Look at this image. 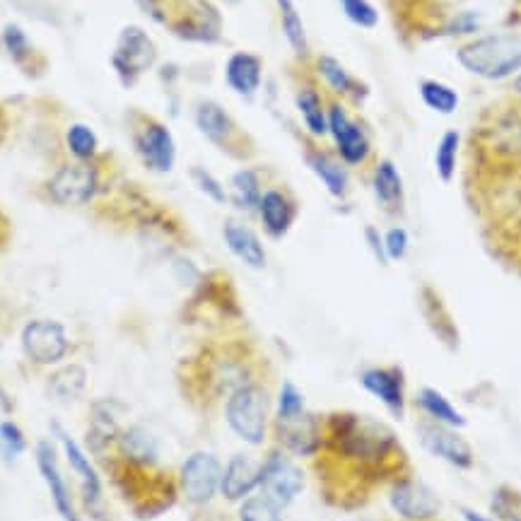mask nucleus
I'll return each instance as SVG.
<instances>
[{
    "label": "nucleus",
    "mask_w": 521,
    "mask_h": 521,
    "mask_svg": "<svg viewBox=\"0 0 521 521\" xmlns=\"http://www.w3.org/2000/svg\"><path fill=\"white\" fill-rule=\"evenodd\" d=\"M326 114H329V133L333 143H336L338 157L350 167L362 165V162L370 157L372 150L367 133L362 131L360 124H355V121L350 119L341 102H331Z\"/></svg>",
    "instance_id": "nucleus-14"
},
{
    "label": "nucleus",
    "mask_w": 521,
    "mask_h": 521,
    "mask_svg": "<svg viewBox=\"0 0 521 521\" xmlns=\"http://www.w3.org/2000/svg\"><path fill=\"white\" fill-rule=\"evenodd\" d=\"M27 449V439L22 435V430L10 420L0 423V452L5 459H17Z\"/></svg>",
    "instance_id": "nucleus-39"
},
{
    "label": "nucleus",
    "mask_w": 521,
    "mask_h": 521,
    "mask_svg": "<svg viewBox=\"0 0 521 521\" xmlns=\"http://www.w3.org/2000/svg\"><path fill=\"white\" fill-rule=\"evenodd\" d=\"M360 384L367 394L377 396L396 418H401L403 408H406V391H403L406 379H403L401 370H396V367H391V370H386V367H372V370L362 372Z\"/></svg>",
    "instance_id": "nucleus-20"
},
{
    "label": "nucleus",
    "mask_w": 521,
    "mask_h": 521,
    "mask_svg": "<svg viewBox=\"0 0 521 521\" xmlns=\"http://www.w3.org/2000/svg\"><path fill=\"white\" fill-rule=\"evenodd\" d=\"M461 517H464L466 521H495V519H490V517H485V514H480V512H476V509H461Z\"/></svg>",
    "instance_id": "nucleus-46"
},
{
    "label": "nucleus",
    "mask_w": 521,
    "mask_h": 521,
    "mask_svg": "<svg viewBox=\"0 0 521 521\" xmlns=\"http://www.w3.org/2000/svg\"><path fill=\"white\" fill-rule=\"evenodd\" d=\"M259 215L268 237L283 239L297 218V203L292 201L290 193H285L283 189H268L263 191L261 196Z\"/></svg>",
    "instance_id": "nucleus-22"
},
{
    "label": "nucleus",
    "mask_w": 521,
    "mask_h": 521,
    "mask_svg": "<svg viewBox=\"0 0 521 521\" xmlns=\"http://www.w3.org/2000/svg\"><path fill=\"white\" fill-rule=\"evenodd\" d=\"M87 372L80 365H66L49 377V396L58 403H73L85 394Z\"/></svg>",
    "instance_id": "nucleus-27"
},
{
    "label": "nucleus",
    "mask_w": 521,
    "mask_h": 521,
    "mask_svg": "<svg viewBox=\"0 0 521 521\" xmlns=\"http://www.w3.org/2000/svg\"><path fill=\"white\" fill-rule=\"evenodd\" d=\"M196 126L210 143L218 145V148H222L225 152L239 150V143L244 140L242 131H239V126L234 124L232 116L227 114L218 102H210V99L198 102Z\"/></svg>",
    "instance_id": "nucleus-17"
},
{
    "label": "nucleus",
    "mask_w": 521,
    "mask_h": 521,
    "mask_svg": "<svg viewBox=\"0 0 521 521\" xmlns=\"http://www.w3.org/2000/svg\"><path fill=\"white\" fill-rule=\"evenodd\" d=\"M283 509H278L271 500H266L261 493L249 495L239 507V521H283L280 517Z\"/></svg>",
    "instance_id": "nucleus-37"
},
{
    "label": "nucleus",
    "mask_w": 521,
    "mask_h": 521,
    "mask_svg": "<svg viewBox=\"0 0 521 521\" xmlns=\"http://www.w3.org/2000/svg\"><path fill=\"white\" fill-rule=\"evenodd\" d=\"M22 350L39 367H54L70 355L66 326L54 319H34L22 329Z\"/></svg>",
    "instance_id": "nucleus-10"
},
{
    "label": "nucleus",
    "mask_w": 521,
    "mask_h": 521,
    "mask_svg": "<svg viewBox=\"0 0 521 521\" xmlns=\"http://www.w3.org/2000/svg\"><path fill=\"white\" fill-rule=\"evenodd\" d=\"M459 145L461 136L459 131H447L442 138H439L437 152H435V167H437V177L442 181H452L456 172V157H459Z\"/></svg>",
    "instance_id": "nucleus-35"
},
{
    "label": "nucleus",
    "mask_w": 521,
    "mask_h": 521,
    "mask_svg": "<svg viewBox=\"0 0 521 521\" xmlns=\"http://www.w3.org/2000/svg\"><path fill=\"white\" fill-rule=\"evenodd\" d=\"M37 464H39V473H42L46 488H49L51 500H54L56 512L61 514V519L63 521H83L80 519L78 509H75V505H73V495H70L66 478H63L61 468H58V456L49 442H39Z\"/></svg>",
    "instance_id": "nucleus-18"
},
{
    "label": "nucleus",
    "mask_w": 521,
    "mask_h": 521,
    "mask_svg": "<svg viewBox=\"0 0 521 521\" xmlns=\"http://www.w3.org/2000/svg\"><path fill=\"white\" fill-rule=\"evenodd\" d=\"M66 148L73 160L90 162L99 157V138L87 124H73L66 131Z\"/></svg>",
    "instance_id": "nucleus-32"
},
{
    "label": "nucleus",
    "mask_w": 521,
    "mask_h": 521,
    "mask_svg": "<svg viewBox=\"0 0 521 521\" xmlns=\"http://www.w3.org/2000/svg\"><path fill=\"white\" fill-rule=\"evenodd\" d=\"M372 186H374V196H377L379 206L382 208L398 210L403 206V181L391 160L379 162L372 174Z\"/></svg>",
    "instance_id": "nucleus-25"
},
{
    "label": "nucleus",
    "mask_w": 521,
    "mask_h": 521,
    "mask_svg": "<svg viewBox=\"0 0 521 521\" xmlns=\"http://www.w3.org/2000/svg\"><path fill=\"white\" fill-rule=\"evenodd\" d=\"M261 480V464H256L249 454H234L222 471L220 493L227 502L247 500V497L259 488Z\"/></svg>",
    "instance_id": "nucleus-21"
},
{
    "label": "nucleus",
    "mask_w": 521,
    "mask_h": 521,
    "mask_svg": "<svg viewBox=\"0 0 521 521\" xmlns=\"http://www.w3.org/2000/svg\"><path fill=\"white\" fill-rule=\"evenodd\" d=\"M314 471L321 497L331 507L357 509L384 483L408 476V456L384 423L338 411L321 418Z\"/></svg>",
    "instance_id": "nucleus-1"
},
{
    "label": "nucleus",
    "mask_w": 521,
    "mask_h": 521,
    "mask_svg": "<svg viewBox=\"0 0 521 521\" xmlns=\"http://www.w3.org/2000/svg\"><path fill=\"white\" fill-rule=\"evenodd\" d=\"M382 242H384L386 259L401 261L403 256L408 254V232L401 230V227H391V230L382 237Z\"/></svg>",
    "instance_id": "nucleus-43"
},
{
    "label": "nucleus",
    "mask_w": 521,
    "mask_h": 521,
    "mask_svg": "<svg viewBox=\"0 0 521 521\" xmlns=\"http://www.w3.org/2000/svg\"><path fill=\"white\" fill-rule=\"evenodd\" d=\"M420 99L427 109H432L435 114H454L456 107H459V95L452 90V87L437 83V80H423L418 87Z\"/></svg>",
    "instance_id": "nucleus-33"
},
{
    "label": "nucleus",
    "mask_w": 521,
    "mask_h": 521,
    "mask_svg": "<svg viewBox=\"0 0 521 521\" xmlns=\"http://www.w3.org/2000/svg\"><path fill=\"white\" fill-rule=\"evenodd\" d=\"M476 152L483 177L521 172V107L493 111L480 126Z\"/></svg>",
    "instance_id": "nucleus-4"
},
{
    "label": "nucleus",
    "mask_w": 521,
    "mask_h": 521,
    "mask_svg": "<svg viewBox=\"0 0 521 521\" xmlns=\"http://www.w3.org/2000/svg\"><path fill=\"white\" fill-rule=\"evenodd\" d=\"M420 439L432 454L444 459L447 464L456 468H471L473 466V452L468 447L466 439H461L454 432V427L439 425V423H423L418 427Z\"/></svg>",
    "instance_id": "nucleus-19"
},
{
    "label": "nucleus",
    "mask_w": 521,
    "mask_h": 521,
    "mask_svg": "<svg viewBox=\"0 0 521 521\" xmlns=\"http://www.w3.org/2000/svg\"><path fill=\"white\" fill-rule=\"evenodd\" d=\"M367 242L372 244V249H374V254H377V259H379V261H386V254H384V242H382V237H379V234L374 232L372 227H370V230H367Z\"/></svg>",
    "instance_id": "nucleus-44"
},
{
    "label": "nucleus",
    "mask_w": 521,
    "mask_h": 521,
    "mask_svg": "<svg viewBox=\"0 0 521 521\" xmlns=\"http://www.w3.org/2000/svg\"><path fill=\"white\" fill-rule=\"evenodd\" d=\"M131 128L133 148H136L140 162H143L150 172H172L174 162H177V143H174L172 131H169L162 121L152 119L148 114H138V111L133 114Z\"/></svg>",
    "instance_id": "nucleus-8"
},
{
    "label": "nucleus",
    "mask_w": 521,
    "mask_h": 521,
    "mask_svg": "<svg viewBox=\"0 0 521 521\" xmlns=\"http://www.w3.org/2000/svg\"><path fill=\"white\" fill-rule=\"evenodd\" d=\"M232 193H234V203H237L242 210H259L261 203V184H259V174L254 169H242L232 177Z\"/></svg>",
    "instance_id": "nucleus-34"
},
{
    "label": "nucleus",
    "mask_w": 521,
    "mask_h": 521,
    "mask_svg": "<svg viewBox=\"0 0 521 521\" xmlns=\"http://www.w3.org/2000/svg\"><path fill=\"white\" fill-rule=\"evenodd\" d=\"M157 49L152 39L140 27H126L116 39V49L111 51V68L121 85L131 87L145 70L152 68Z\"/></svg>",
    "instance_id": "nucleus-11"
},
{
    "label": "nucleus",
    "mask_w": 521,
    "mask_h": 521,
    "mask_svg": "<svg viewBox=\"0 0 521 521\" xmlns=\"http://www.w3.org/2000/svg\"><path fill=\"white\" fill-rule=\"evenodd\" d=\"M104 189V160L90 162H66L44 181L42 198L58 208H83L95 201V196Z\"/></svg>",
    "instance_id": "nucleus-5"
},
{
    "label": "nucleus",
    "mask_w": 521,
    "mask_h": 521,
    "mask_svg": "<svg viewBox=\"0 0 521 521\" xmlns=\"http://www.w3.org/2000/svg\"><path fill=\"white\" fill-rule=\"evenodd\" d=\"M316 73H319V78L324 80L326 87H329L333 95L345 97V95H353V92L357 90V83L353 80V75H350L348 70H345L333 56L316 58Z\"/></svg>",
    "instance_id": "nucleus-30"
},
{
    "label": "nucleus",
    "mask_w": 521,
    "mask_h": 521,
    "mask_svg": "<svg viewBox=\"0 0 521 521\" xmlns=\"http://www.w3.org/2000/svg\"><path fill=\"white\" fill-rule=\"evenodd\" d=\"M263 382L261 360L247 343H225L203 350L181 372L186 396L196 406L208 408L230 398L242 386Z\"/></svg>",
    "instance_id": "nucleus-2"
},
{
    "label": "nucleus",
    "mask_w": 521,
    "mask_h": 521,
    "mask_svg": "<svg viewBox=\"0 0 521 521\" xmlns=\"http://www.w3.org/2000/svg\"><path fill=\"white\" fill-rule=\"evenodd\" d=\"M0 408H3L5 413H10V411H13V398H10L8 394H5V389H3V386H0Z\"/></svg>",
    "instance_id": "nucleus-47"
},
{
    "label": "nucleus",
    "mask_w": 521,
    "mask_h": 521,
    "mask_svg": "<svg viewBox=\"0 0 521 521\" xmlns=\"http://www.w3.org/2000/svg\"><path fill=\"white\" fill-rule=\"evenodd\" d=\"M222 237H225V244L230 247L232 254L242 263H247L249 268L261 271V268L266 266V249H263L256 232L249 230L244 222L227 220L225 227H222Z\"/></svg>",
    "instance_id": "nucleus-24"
},
{
    "label": "nucleus",
    "mask_w": 521,
    "mask_h": 521,
    "mask_svg": "<svg viewBox=\"0 0 521 521\" xmlns=\"http://www.w3.org/2000/svg\"><path fill=\"white\" fill-rule=\"evenodd\" d=\"M304 490V473L283 449H273L261 464L259 493L278 509L290 507Z\"/></svg>",
    "instance_id": "nucleus-9"
},
{
    "label": "nucleus",
    "mask_w": 521,
    "mask_h": 521,
    "mask_svg": "<svg viewBox=\"0 0 521 521\" xmlns=\"http://www.w3.org/2000/svg\"><path fill=\"white\" fill-rule=\"evenodd\" d=\"M222 483V466L218 456L196 452L181 464L179 490L191 505H208Z\"/></svg>",
    "instance_id": "nucleus-12"
},
{
    "label": "nucleus",
    "mask_w": 521,
    "mask_h": 521,
    "mask_svg": "<svg viewBox=\"0 0 521 521\" xmlns=\"http://www.w3.org/2000/svg\"><path fill=\"white\" fill-rule=\"evenodd\" d=\"M307 162L309 167L314 169L316 177L321 179V184L329 189L331 196L336 198L345 196V191H348V172H345L343 165H338L331 155H326V152H319V150L309 152Z\"/></svg>",
    "instance_id": "nucleus-28"
},
{
    "label": "nucleus",
    "mask_w": 521,
    "mask_h": 521,
    "mask_svg": "<svg viewBox=\"0 0 521 521\" xmlns=\"http://www.w3.org/2000/svg\"><path fill=\"white\" fill-rule=\"evenodd\" d=\"M5 133H8V116H5V109L0 107V143H3Z\"/></svg>",
    "instance_id": "nucleus-48"
},
{
    "label": "nucleus",
    "mask_w": 521,
    "mask_h": 521,
    "mask_svg": "<svg viewBox=\"0 0 521 521\" xmlns=\"http://www.w3.org/2000/svg\"><path fill=\"white\" fill-rule=\"evenodd\" d=\"M278 10H280V25H283L285 39H288L292 51H295L300 58H304L309 54V44H307V32H304V25H302V17L297 13L295 3H292V0H278Z\"/></svg>",
    "instance_id": "nucleus-31"
},
{
    "label": "nucleus",
    "mask_w": 521,
    "mask_h": 521,
    "mask_svg": "<svg viewBox=\"0 0 521 521\" xmlns=\"http://www.w3.org/2000/svg\"><path fill=\"white\" fill-rule=\"evenodd\" d=\"M225 418L230 430L242 442L259 444L266 442L268 435V391L263 382H254L237 389L227 398Z\"/></svg>",
    "instance_id": "nucleus-7"
},
{
    "label": "nucleus",
    "mask_w": 521,
    "mask_h": 521,
    "mask_svg": "<svg viewBox=\"0 0 521 521\" xmlns=\"http://www.w3.org/2000/svg\"><path fill=\"white\" fill-rule=\"evenodd\" d=\"M418 406L423 408V411L439 425L454 427V430L456 427L466 425V418L456 411L454 403L449 401V398H444L439 391L430 389V386H425V389L418 391Z\"/></svg>",
    "instance_id": "nucleus-29"
},
{
    "label": "nucleus",
    "mask_w": 521,
    "mask_h": 521,
    "mask_svg": "<svg viewBox=\"0 0 521 521\" xmlns=\"http://www.w3.org/2000/svg\"><path fill=\"white\" fill-rule=\"evenodd\" d=\"M341 8L350 22L362 29L377 27L379 15L370 0H341Z\"/></svg>",
    "instance_id": "nucleus-38"
},
{
    "label": "nucleus",
    "mask_w": 521,
    "mask_h": 521,
    "mask_svg": "<svg viewBox=\"0 0 521 521\" xmlns=\"http://www.w3.org/2000/svg\"><path fill=\"white\" fill-rule=\"evenodd\" d=\"M302 413H304V396L300 394V389H297L295 384L285 382L278 396V413H275V418L288 420V418H297V415Z\"/></svg>",
    "instance_id": "nucleus-41"
},
{
    "label": "nucleus",
    "mask_w": 521,
    "mask_h": 521,
    "mask_svg": "<svg viewBox=\"0 0 521 521\" xmlns=\"http://www.w3.org/2000/svg\"><path fill=\"white\" fill-rule=\"evenodd\" d=\"M514 90H517V92H519V95H521V75H519V78H517V80H514Z\"/></svg>",
    "instance_id": "nucleus-49"
},
{
    "label": "nucleus",
    "mask_w": 521,
    "mask_h": 521,
    "mask_svg": "<svg viewBox=\"0 0 521 521\" xmlns=\"http://www.w3.org/2000/svg\"><path fill=\"white\" fill-rule=\"evenodd\" d=\"M295 104H297V111H300L304 126H307V131L312 133V136L321 138L329 133V114H326V107L324 102H321V95L316 87L312 85L300 87L295 95Z\"/></svg>",
    "instance_id": "nucleus-26"
},
{
    "label": "nucleus",
    "mask_w": 521,
    "mask_h": 521,
    "mask_svg": "<svg viewBox=\"0 0 521 521\" xmlns=\"http://www.w3.org/2000/svg\"><path fill=\"white\" fill-rule=\"evenodd\" d=\"M56 432H58V439H61L63 444V452L68 456V464L73 466V471L78 473L80 478V493H83V505L90 514H95L99 517V512H102V502H104V490H102V480H99L95 466H92V461L87 459V454L83 449L78 447V442H75L73 437L66 435V432L61 430V427L56 425Z\"/></svg>",
    "instance_id": "nucleus-16"
},
{
    "label": "nucleus",
    "mask_w": 521,
    "mask_h": 521,
    "mask_svg": "<svg viewBox=\"0 0 521 521\" xmlns=\"http://www.w3.org/2000/svg\"><path fill=\"white\" fill-rule=\"evenodd\" d=\"M459 63L468 73L485 80H505L521 70V37L495 34L461 46Z\"/></svg>",
    "instance_id": "nucleus-6"
},
{
    "label": "nucleus",
    "mask_w": 521,
    "mask_h": 521,
    "mask_svg": "<svg viewBox=\"0 0 521 521\" xmlns=\"http://www.w3.org/2000/svg\"><path fill=\"white\" fill-rule=\"evenodd\" d=\"M493 512L500 521H521V495L509 488H500L493 495Z\"/></svg>",
    "instance_id": "nucleus-40"
},
{
    "label": "nucleus",
    "mask_w": 521,
    "mask_h": 521,
    "mask_svg": "<svg viewBox=\"0 0 521 521\" xmlns=\"http://www.w3.org/2000/svg\"><path fill=\"white\" fill-rule=\"evenodd\" d=\"M8 237H10V222L3 213H0V249L8 244Z\"/></svg>",
    "instance_id": "nucleus-45"
},
{
    "label": "nucleus",
    "mask_w": 521,
    "mask_h": 521,
    "mask_svg": "<svg viewBox=\"0 0 521 521\" xmlns=\"http://www.w3.org/2000/svg\"><path fill=\"white\" fill-rule=\"evenodd\" d=\"M263 66L261 58L249 51H237L225 63V83L239 97H254L261 87Z\"/></svg>",
    "instance_id": "nucleus-23"
},
{
    "label": "nucleus",
    "mask_w": 521,
    "mask_h": 521,
    "mask_svg": "<svg viewBox=\"0 0 521 521\" xmlns=\"http://www.w3.org/2000/svg\"><path fill=\"white\" fill-rule=\"evenodd\" d=\"M389 502L403 521H435L439 507H442L435 490L411 478V473L391 483Z\"/></svg>",
    "instance_id": "nucleus-13"
},
{
    "label": "nucleus",
    "mask_w": 521,
    "mask_h": 521,
    "mask_svg": "<svg viewBox=\"0 0 521 521\" xmlns=\"http://www.w3.org/2000/svg\"><path fill=\"white\" fill-rule=\"evenodd\" d=\"M275 439H278V449L297 456H314L321 439V418L309 415L304 411L297 418L280 420L275 418Z\"/></svg>",
    "instance_id": "nucleus-15"
},
{
    "label": "nucleus",
    "mask_w": 521,
    "mask_h": 521,
    "mask_svg": "<svg viewBox=\"0 0 521 521\" xmlns=\"http://www.w3.org/2000/svg\"><path fill=\"white\" fill-rule=\"evenodd\" d=\"M191 177H193V181H196L198 189L206 193L208 198H213L215 203H227V191L222 189V184L213 177V174L206 172V169L196 167V169H191Z\"/></svg>",
    "instance_id": "nucleus-42"
},
{
    "label": "nucleus",
    "mask_w": 521,
    "mask_h": 521,
    "mask_svg": "<svg viewBox=\"0 0 521 521\" xmlns=\"http://www.w3.org/2000/svg\"><path fill=\"white\" fill-rule=\"evenodd\" d=\"M3 46H5V51L10 54V58H13L17 66H22V68H27V63L34 58V49H32V44H29L27 34L22 32L17 25H8L3 29Z\"/></svg>",
    "instance_id": "nucleus-36"
},
{
    "label": "nucleus",
    "mask_w": 521,
    "mask_h": 521,
    "mask_svg": "<svg viewBox=\"0 0 521 521\" xmlns=\"http://www.w3.org/2000/svg\"><path fill=\"white\" fill-rule=\"evenodd\" d=\"M99 461L107 466L116 490L140 519L157 517L177 500L179 483L172 478V473L162 471L160 461L128 459V456L111 452V449L99 454Z\"/></svg>",
    "instance_id": "nucleus-3"
}]
</instances>
